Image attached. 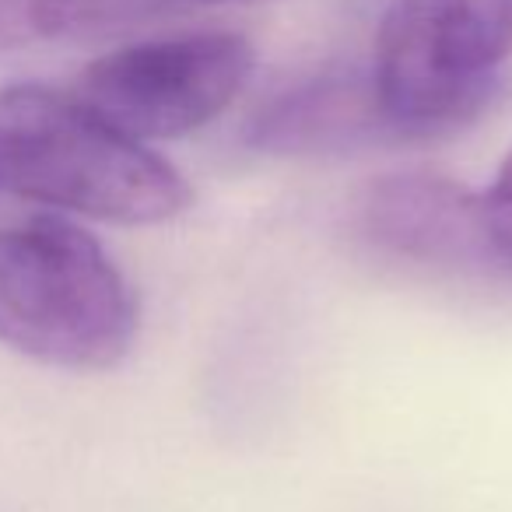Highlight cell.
Wrapping results in <instances>:
<instances>
[{
  "label": "cell",
  "mask_w": 512,
  "mask_h": 512,
  "mask_svg": "<svg viewBox=\"0 0 512 512\" xmlns=\"http://www.w3.org/2000/svg\"><path fill=\"white\" fill-rule=\"evenodd\" d=\"M0 193L116 225L179 218L193 193L165 158L78 95L43 85L0 92Z\"/></svg>",
  "instance_id": "obj_1"
},
{
  "label": "cell",
  "mask_w": 512,
  "mask_h": 512,
  "mask_svg": "<svg viewBox=\"0 0 512 512\" xmlns=\"http://www.w3.org/2000/svg\"><path fill=\"white\" fill-rule=\"evenodd\" d=\"M141 309L95 235L53 214L0 225V341L57 369H113Z\"/></svg>",
  "instance_id": "obj_2"
},
{
  "label": "cell",
  "mask_w": 512,
  "mask_h": 512,
  "mask_svg": "<svg viewBox=\"0 0 512 512\" xmlns=\"http://www.w3.org/2000/svg\"><path fill=\"white\" fill-rule=\"evenodd\" d=\"M512 57V0H390L369 81L400 141L474 120Z\"/></svg>",
  "instance_id": "obj_3"
},
{
  "label": "cell",
  "mask_w": 512,
  "mask_h": 512,
  "mask_svg": "<svg viewBox=\"0 0 512 512\" xmlns=\"http://www.w3.org/2000/svg\"><path fill=\"white\" fill-rule=\"evenodd\" d=\"M249 74L253 46L239 32H190L92 60L74 95L123 134L165 141L225 113Z\"/></svg>",
  "instance_id": "obj_4"
},
{
  "label": "cell",
  "mask_w": 512,
  "mask_h": 512,
  "mask_svg": "<svg viewBox=\"0 0 512 512\" xmlns=\"http://www.w3.org/2000/svg\"><path fill=\"white\" fill-rule=\"evenodd\" d=\"M355 228L379 256L449 274H491L477 193L435 172L383 176L355 204Z\"/></svg>",
  "instance_id": "obj_5"
},
{
  "label": "cell",
  "mask_w": 512,
  "mask_h": 512,
  "mask_svg": "<svg viewBox=\"0 0 512 512\" xmlns=\"http://www.w3.org/2000/svg\"><path fill=\"white\" fill-rule=\"evenodd\" d=\"M246 141L267 155H351L400 141L379 109L369 71H327L274 95L249 120Z\"/></svg>",
  "instance_id": "obj_6"
},
{
  "label": "cell",
  "mask_w": 512,
  "mask_h": 512,
  "mask_svg": "<svg viewBox=\"0 0 512 512\" xmlns=\"http://www.w3.org/2000/svg\"><path fill=\"white\" fill-rule=\"evenodd\" d=\"M477 211H481L484 253L495 278L512 281V151L498 165L495 183L477 193Z\"/></svg>",
  "instance_id": "obj_7"
},
{
  "label": "cell",
  "mask_w": 512,
  "mask_h": 512,
  "mask_svg": "<svg viewBox=\"0 0 512 512\" xmlns=\"http://www.w3.org/2000/svg\"><path fill=\"white\" fill-rule=\"evenodd\" d=\"M197 4H253V0H197Z\"/></svg>",
  "instance_id": "obj_8"
}]
</instances>
